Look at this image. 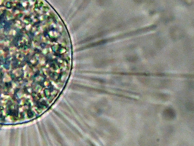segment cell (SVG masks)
Listing matches in <instances>:
<instances>
[{"label": "cell", "mask_w": 194, "mask_h": 146, "mask_svg": "<svg viewBox=\"0 0 194 146\" xmlns=\"http://www.w3.org/2000/svg\"><path fill=\"white\" fill-rule=\"evenodd\" d=\"M163 115L165 119L168 121L173 120L176 116L175 111L171 108L165 109L163 112Z\"/></svg>", "instance_id": "6da1fadb"}, {"label": "cell", "mask_w": 194, "mask_h": 146, "mask_svg": "<svg viewBox=\"0 0 194 146\" xmlns=\"http://www.w3.org/2000/svg\"><path fill=\"white\" fill-rule=\"evenodd\" d=\"M32 115H33L32 112L30 110H28V117H32Z\"/></svg>", "instance_id": "7a4b0ae2"}, {"label": "cell", "mask_w": 194, "mask_h": 146, "mask_svg": "<svg viewBox=\"0 0 194 146\" xmlns=\"http://www.w3.org/2000/svg\"><path fill=\"white\" fill-rule=\"evenodd\" d=\"M6 86L7 88H10L11 87V83L9 82L6 83Z\"/></svg>", "instance_id": "3957f363"}, {"label": "cell", "mask_w": 194, "mask_h": 146, "mask_svg": "<svg viewBox=\"0 0 194 146\" xmlns=\"http://www.w3.org/2000/svg\"><path fill=\"white\" fill-rule=\"evenodd\" d=\"M135 1H137V2H141L142 0H135Z\"/></svg>", "instance_id": "277c9868"}]
</instances>
